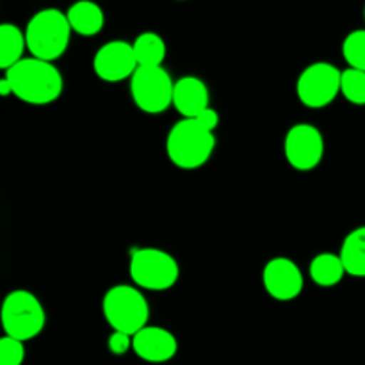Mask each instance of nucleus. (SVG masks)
<instances>
[{
	"mask_svg": "<svg viewBox=\"0 0 365 365\" xmlns=\"http://www.w3.org/2000/svg\"><path fill=\"white\" fill-rule=\"evenodd\" d=\"M262 284L267 294L277 302H292L303 292L305 278L294 260L277 257L264 266Z\"/></svg>",
	"mask_w": 365,
	"mask_h": 365,
	"instance_id": "9b49d317",
	"label": "nucleus"
},
{
	"mask_svg": "<svg viewBox=\"0 0 365 365\" xmlns=\"http://www.w3.org/2000/svg\"><path fill=\"white\" fill-rule=\"evenodd\" d=\"M210 102L209 88L202 78L195 75H185L175 81L173 107L182 118H196Z\"/></svg>",
	"mask_w": 365,
	"mask_h": 365,
	"instance_id": "ddd939ff",
	"label": "nucleus"
},
{
	"mask_svg": "<svg viewBox=\"0 0 365 365\" xmlns=\"http://www.w3.org/2000/svg\"><path fill=\"white\" fill-rule=\"evenodd\" d=\"M196 120L200 121V125H203V127L210 132H214L217 127H220V114H217V110L212 109V107L203 109L202 113L196 116Z\"/></svg>",
	"mask_w": 365,
	"mask_h": 365,
	"instance_id": "5701e85b",
	"label": "nucleus"
},
{
	"mask_svg": "<svg viewBox=\"0 0 365 365\" xmlns=\"http://www.w3.org/2000/svg\"><path fill=\"white\" fill-rule=\"evenodd\" d=\"M364 18H365V7H364Z\"/></svg>",
	"mask_w": 365,
	"mask_h": 365,
	"instance_id": "393cba45",
	"label": "nucleus"
},
{
	"mask_svg": "<svg viewBox=\"0 0 365 365\" xmlns=\"http://www.w3.org/2000/svg\"><path fill=\"white\" fill-rule=\"evenodd\" d=\"M4 77L13 86V95L31 106H48L59 100L64 81L52 61L39 57H24L4 70Z\"/></svg>",
	"mask_w": 365,
	"mask_h": 365,
	"instance_id": "f257e3e1",
	"label": "nucleus"
},
{
	"mask_svg": "<svg viewBox=\"0 0 365 365\" xmlns=\"http://www.w3.org/2000/svg\"><path fill=\"white\" fill-rule=\"evenodd\" d=\"M0 95L2 96L13 95V86H11V82L7 81V77H2V81H0Z\"/></svg>",
	"mask_w": 365,
	"mask_h": 365,
	"instance_id": "b1692460",
	"label": "nucleus"
},
{
	"mask_svg": "<svg viewBox=\"0 0 365 365\" xmlns=\"http://www.w3.org/2000/svg\"><path fill=\"white\" fill-rule=\"evenodd\" d=\"M71 32L73 29H71L66 13L56 9V7L38 11L25 27L29 52L31 56L53 63L56 59L63 57L70 46Z\"/></svg>",
	"mask_w": 365,
	"mask_h": 365,
	"instance_id": "7ed1b4c3",
	"label": "nucleus"
},
{
	"mask_svg": "<svg viewBox=\"0 0 365 365\" xmlns=\"http://www.w3.org/2000/svg\"><path fill=\"white\" fill-rule=\"evenodd\" d=\"M138 68L139 64L135 59L134 46L123 39L106 43L96 50L93 57V70L96 77L110 84L130 78Z\"/></svg>",
	"mask_w": 365,
	"mask_h": 365,
	"instance_id": "9d476101",
	"label": "nucleus"
},
{
	"mask_svg": "<svg viewBox=\"0 0 365 365\" xmlns=\"http://www.w3.org/2000/svg\"><path fill=\"white\" fill-rule=\"evenodd\" d=\"M342 56L349 68L365 71V29H356L346 36L342 41Z\"/></svg>",
	"mask_w": 365,
	"mask_h": 365,
	"instance_id": "aec40b11",
	"label": "nucleus"
},
{
	"mask_svg": "<svg viewBox=\"0 0 365 365\" xmlns=\"http://www.w3.org/2000/svg\"><path fill=\"white\" fill-rule=\"evenodd\" d=\"M216 150V135L196 118H182L171 127L166 138L168 159L180 170L205 166Z\"/></svg>",
	"mask_w": 365,
	"mask_h": 365,
	"instance_id": "f03ea898",
	"label": "nucleus"
},
{
	"mask_svg": "<svg viewBox=\"0 0 365 365\" xmlns=\"http://www.w3.org/2000/svg\"><path fill=\"white\" fill-rule=\"evenodd\" d=\"M25 342L11 335L0 339V365H21L25 360Z\"/></svg>",
	"mask_w": 365,
	"mask_h": 365,
	"instance_id": "412c9836",
	"label": "nucleus"
},
{
	"mask_svg": "<svg viewBox=\"0 0 365 365\" xmlns=\"http://www.w3.org/2000/svg\"><path fill=\"white\" fill-rule=\"evenodd\" d=\"M25 48H27L25 31H21L14 24L0 25V68L2 70H7L24 59Z\"/></svg>",
	"mask_w": 365,
	"mask_h": 365,
	"instance_id": "f3484780",
	"label": "nucleus"
},
{
	"mask_svg": "<svg viewBox=\"0 0 365 365\" xmlns=\"http://www.w3.org/2000/svg\"><path fill=\"white\" fill-rule=\"evenodd\" d=\"M341 82L342 71L335 64L317 61L299 73L296 81V95L309 109H323L339 96Z\"/></svg>",
	"mask_w": 365,
	"mask_h": 365,
	"instance_id": "6e6552de",
	"label": "nucleus"
},
{
	"mask_svg": "<svg viewBox=\"0 0 365 365\" xmlns=\"http://www.w3.org/2000/svg\"><path fill=\"white\" fill-rule=\"evenodd\" d=\"M128 274L134 285L145 291H168L180 278V267L171 253L159 248L132 250Z\"/></svg>",
	"mask_w": 365,
	"mask_h": 365,
	"instance_id": "423d86ee",
	"label": "nucleus"
},
{
	"mask_svg": "<svg viewBox=\"0 0 365 365\" xmlns=\"http://www.w3.org/2000/svg\"><path fill=\"white\" fill-rule=\"evenodd\" d=\"M0 321L6 335L27 342L41 334L46 314L38 296L25 289H16L4 298Z\"/></svg>",
	"mask_w": 365,
	"mask_h": 365,
	"instance_id": "39448f33",
	"label": "nucleus"
},
{
	"mask_svg": "<svg viewBox=\"0 0 365 365\" xmlns=\"http://www.w3.org/2000/svg\"><path fill=\"white\" fill-rule=\"evenodd\" d=\"M107 346H109V351L113 355H125L132 349V335L125 334V331L113 330L109 341H107Z\"/></svg>",
	"mask_w": 365,
	"mask_h": 365,
	"instance_id": "4be33fe9",
	"label": "nucleus"
},
{
	"mask_svg": "<svg viewBox=\"0 0 365 365\" xmlns=\"http://www.w3.org/2000/svg\"><path fill=\"white\" fill-rule=\"evenodd\" d=\"M103 317L113 330L138 334L148 324L150 305L138 285L120 284L106 292L102 302Z\"/></svg>",
	"mask_w": 365,
	"mask_h": 365,
	"instance_id": "20e7f679",
	"label": "nucleus"
},
{
	"mask_svg": "<svg viewBox=\"0 0 365 365\" xmlns=\"http://www.w3.org/2000/svg\"><path fill=\"white\" fill-rule=\"evenodd\" d=\"M71 29L78 36H96L106 25L103 9L93 0H77L66 11Z\"/></svg>",
	"mask_w": 365,
	"mask_h": 365,
	"instance_id": "4468645a",
	"label": "nucleus"
},
{
	"mask_svg": "<svg viewBox=\"0 0 365 365\" xmlns=\"http://www.w3.org/2000/svg\"><path fill=\"white\" fill-rule=\"evenodd\" d=\"M309 273L314 284L319 285V287H335L348 274L341 255L330 252L319 253V255L314 257L312 262H310Z\"/></svg>",
	"mask_w": 365,
	"mask_h": 365,
	"instance_id": "2eb2a0df",
	"label": "nucleus"
},
{
	"mask_svg": "<svg viewBox=\"0 0 365 365\" xmlns=\"http://www.w3.org/2000/svg\"><path fill=\"white\" fill-rule=\"evenodd\" d=\"M175 81L163 66H139L130 77V95L139 110L160 114L173 106Z\"/></svg>",
	"mask_w": 365,
	"mask_h": 365,
	"instance_id": "0eeeda50",
	"label": "nucleus"
},
{
	"mask_svg": "<svg viewBox=\"0 0 365 365\" xmlns=\"http://www.w3.org/2000/svg\"><path fill=\"white\" fill-rule=\"evenodd\" d=\"M341 93L348 102L365 106V71L359 68H348L342 71Z\"/></svg>",
	"mask_w": 365,
	"mask_h": 365,
	"instance_id": "6ab92c4d",
	"label": "nucleus"
},
{
	"mask_svg": "<svg viewBox=\"0 0 365 365\" xmlns=\"http://www.w3.org/2000/svg\"><path fill=\"white\" fill-rule=\"evenodd\" d=\"M339 255L349 277L365 278V225L346 235Z\"/></svg>",
	"mask_w": 365,
	"mask_h": 365,
	"instance_id": "dca6fc26",
	"label": "nucleus"
},
{
	"mask_svg": "<svg viewBox=\"0 0 365 365\" xmlns=\"http://www.w3.org/2000/svg\"><path fill=\"white\" fill-rule=\"evenodd\" d=\"M139 66H163L166 59V43L157 32H143L132 43Z\"/></svg>",
	"mask_w": 365,
	"mask_h": 365,
	"instance_id": "a211bd4d",
	"label": "nucleus"
},
{
	"mask_svg": "<svg viewBox=\"0 0 365 365\" xmlns=\"http://www.w3.org/2000/svg\"><path fill=\"white\" fill-rule=\"evenodd\" d=\"M284 153L296 171H312L324 155V138L312 123H296L285 134Z\"/></svg>",
	"mask_w": 365,
	"mask_h": 365,
	"instance_id": "1a4fd4ad",
	"label": "nucleus"
},
{
	"mask_svg": "<svg viewBox=\"0 0 365 365\" xmlns=\"http://www.w3.org/2000/svg\"><path fill=\"white\" fill-rule=\"evenodd\" d=\"M132 351L148 364H164L175 359L178 351L177 337L163 327H150L132 335Z\"/></svg>",
	"mask_w": 365,
	"mask_h": 365,
	"instance_id": "f8f14e48",
	"label": "nucleus"
}]
</instances>
